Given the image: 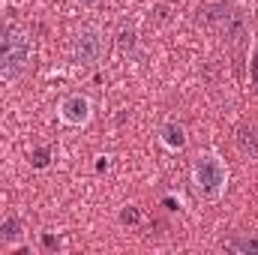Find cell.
I'll list each match as a JSON object with an SVG mask.
<instances>
[{
    "label": "cell",
    "mask_w": 258,
    "mask_h": 255,
    "mask_svg": "<svg viewBox=\"0 0 258 255\" xmlns=\"http://www.w3.org/2000/svg\"><path fill=\"white\" fill-rule=\"evenodd\" d=\"M30 63V39L15 27H0V81H18Z\"/></svg>",
    "instance_id": "2"
},
{
    "label": "cell",
    "mask_w": 258,
    "mask_h": 255,
    "mask_svg": "<svg viewBox=\"0 0 258 255\" xmlns=\"http://www.w3.org/2000/svg\"><path fill=\"white\" fill-rule=\"evenodd\" d=\"M117 219H120L123 225H138V222H141V210H138L135 204H126V207L120 210V216H117Z\"/></svg>",
    "instance_id": "11"
},
{
    "label": "cell",
    "mask_w": 258,
    "mask_h": 255,
    "mask_svg": "<svg viewBox=\"0 0 258 255\" xmlns=\"http://www.w3.org/2000/svg\"><path fill=\"white\" fill-rule=\"evenodd\" d=\"M159 144L171 153H183L189 147V129L183 126L180 120H165L159 126Z\"/></svg>",
    "instance_id": "5"
},
{
    "label": "cell",
    "mask_w": 258,
    "mask_h": 255,
    "mask_svg": "<svg viewBox=\"0 0 258 255\" xmlns=\"http://www.w3.org/2000/svg\"><path fill=\"white\" fill-rule=\"evenodd\" d=\"M57 117L63 126H72V129H84L90 120H93V102L87 93H69L60 99L57 105Z\"/></svg>",
    "instance_id": "4"
},
{
    "label": "cell",
    "mask_w": 258,
    "mask_h": 255,
    "mask_svg": "<svg viewBox=\"0 0 258 255\" xmlns=\"http://www.w3.org/2000/svg\"><path fill=\"white\" fill-rule=\"evenodd\" d=\"M189 180H192V189L201 201H219L228 189V165L219 153L204 150L195 156Z\"/></svg>",
    "instance_id": "1"
},
{
    "label": "cell",
    "mask_w": 258,
    "mask_h": 255,
    "mask_svg": "<svg viewBox=\"0 0 258 255\" xmlns=\"http://www.w3.org/2000/svg\"><path fill=\"white\" fill-rule=\"evenodd\" d=\"M30 165H33L36 171H45V168L51 165V150H48V147H33V153H30Z\"/></svg>",
    "instance_id": "10"
},
{
    "label": "cell",
    "mask_w": 258,
    "mask_h": 255,
    "mask_svg": "<svg viewBox=\"0 0 258 255\" xmlns=\"http://www.w3.org/2000/svg\"><path fill=\"white\" fill-rule=\"evenodd\" d=\"M255 78H258V69H255Z\"/></svg>",
    "instance_id": "13"
},
{
    "label": "cell",
    "mask_w": 258,
    "mask_h": 255,
    "mask_svg": "<svg viewBox=\"0 0 258 255\" xmlns=\"http://www.w3.org/2000/svg\"><path fill=\"white\" fill-rule=\"evenodd\" d=\"M234 147L243 159L258 162V123H243L234 132Z\"/></svg>",
    "instance_id": "6"
},
{
    "label": "cell",
    "mask_w": 258,
    "mask_h": 255,
    "mask_svg": "<svg viewBox=\"0 0 258 255\" xmlns=\"http://www.w3.org/2000/svg\"><path fill=\"white\" fill-rule=\"evenodd\" d=\"M105 33L102 27L96 24H84L78 33H75V42H72V60L78 66H96L102 63L105 57Z\"/></svg>",
    "instance_id": "3"
},
{
    "label": "cell",
    "mask_w": 258,
    "mask_h": 255,
    "mask_svg": "<svg viewBox=\"0 0 258 255\" xmlns=\"http://www.w3.org/2000/svg\"><path fill=\"white\" fill-rule=\"evenodd\" d=\"M21 234H24L21 216H18V213H3V216H0V243H6V246H18Z\"/></svg>",
    "instance_id": "7"
},
{
    "label": "cell",
    "mask_w": 258,
    "mask_h": 255,
    "mask_svg": "<svg viewBox=\"0 0 258 255\" xmlns=\"http://www.w3.org/2000/svg\"><path fill=\"white\" fill-rule=\"evenodd\" d=\"M225 249L237 255H258V234H240V237H231L225 240Z\"/></svg>",
    "instance_id": "8"
},
{
    "label": "cell",
    "mask_w": 258,
    "mask_h": 255,
    "mask_svg": "<svg viewBox=\"0 0 258 255\" xmlns=\"http://www.w3.org/2000/svg\"><path fill=\"white\" fill-rule=\"evenodd\" d=\"M117 45H120V51H135V45H138V33H135V27H129V24H120V30H117Z\"/></svg>",
    "instance_id": "9"
},
{
    "label": "cell",
    "mask_w": 258,
    "mask_h": 255,
    "mask_svg": "<svg viewBox=\"0 0 258 255\" xmlns=\"http://www.w3.org/2000/svg\"><path fill=\"white\" fill-rule=\"evenodd\" d=\"M75 3H78V6H96L99 0H75Z\"/></svg>",
    "instance_id": "12"
}]
</instances>
